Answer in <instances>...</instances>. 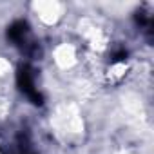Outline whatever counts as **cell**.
<instances>
[{
    "label": "cell",
    "mask_w": 154,
    "mask_h": 154,
    "mask_svg": "<svg viewBox=\"0 0 154 154\" xmlns=\"http://www.w3.org/2000/svg\"><path fill=\"white\" fill-rule=\"evenodd\" d=\"M17 85L20 89V93L35 105H42L44 103V96L36 87V74L35 69L29 63H20L17 69Z\"/></svg>",
    "instance_id": "2"
},
{
    "label": "cell",
    "mask_w": 154,
    "mask_h": 154,
    "mask_svg": "<svg viewBox=\"0 0 154 154\" xmlns=\"http://www.w3.org/2000/svg\"><path fill=\"white\" fill-rule=\"evenodd\" d=\"M6 36H8V42L11 45L18 47L27 56H31L38 51V44H35L31 27L26 20H15L13 24H9L8 31H6Z\"/></svg>",
    "instance_id": "1"
},
{
    "label": "cell",
    "mask_w": 154,
    "mask_h": 154,
    "mask_svg": "<svg viewBox=\"0 0 154 154\" xmlns=\"http://www.w3.org/2000/svg\"><path fill=\"white\" fill-rule=\"evenodd\" d=\"M11 154H35V152H31L27 147H24V143H18V147H17V149H13V150H11Z\"/></svg>",
    "instance_id": "4"
},
{
    "label": "cell",
    "mask_w": 154,
    "mask_h": 154,
    "mask_svg": "<svg viewBox=\"0 0 154 154\" xmlns=\"http://www.w3.org/2000/svg\"><path fill=\"white\" fill-rule=\"evenodd\" d=\"M136 22H138V27L147 35V38L150 40V36H152V15L150 13H145L143 9L141 11H138V15H136Z\"/></svg>",
    "instance_id": "3"
}]
</instances>
